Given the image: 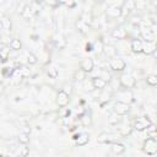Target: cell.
Listing matches in <instances>:
<instances>
[{"instance_id":"cell-1","label":"cell","mask_w":157,"mask_h":157,"mask_svg":"<svg viewBox=\"0 0 157 157\" xmlns=\"http://www.w3.org/2000/svg\"><path fill=\"white\" fill-rule=\"evenodd\" d=\"M144 151L148 156H153L157 153V141L155 137H148L147 140L144 141Z\"/></svg>"},{"instance_id":"cell-2","label":"cell","mask_w":157,"mask_h":157,"mask_svg":"<svg viewBox=\"0 0 157 157\" xmlns=\"http://www.w3.org/2000/svg\"><path fill=\"white\" fill-rule=\"evenodd\" d=\"M117 99L120 101V102H124V103L130 104L134 101V94H132V92L130 90L119 91V92H117Z\"/></svg>"},{"instance_id":"cell-3","label":"cell","mask_w":157,"mask_h":157,"mask_svg":"<svg viewBox=\"0 0 157 157\" xmlns=\"http://www.w3.org/2000/svg\"><path fill=\"white\" fill-rule=\"evenodd\" d=\"M109 66H110V69H113L114 71H121V70H124V69L126 67V64H125V61H124L123 59H120V58H110V60H109Z\"/></svg>"},{"instance_id":"cell-4","label":"cell","mask_w":157,"mask_h":157,"mask_svg":"<svg viewBox=\"0 0 157 157\" xmlns=\"http://www.w3.org/2000/svg\"><path fill=\"white\" fill-rule=\"evenodd\" d=\"M69 102H70V94L66 93L64 90H60L58 92V97H56V103L59 104V107L64 108L69 104Z\"/></svg>"},{"instance_id":"cell-5","label":"cell","mask_w":157,"mask_h":157,"mask_svg":"<svg viewBox=\"0 0 157 157\" xmlns=\"http://www.w3.org/2000/svg\"><path fill=\"white\" fill-rule=\"evenodd\" d=\"M119 82L121 86H124L126 88H132L135 86V78L129 74H123L119 78Z\"/></svg>"},{"instance_id":"cell-6","label":"cell","mask_w":157,"mask_h":157,"mask_svg":"<svg viewBox=\"0 0 157 157\" xmlns=\"http://www.w3.org/2000/svg\"><path fill=\"white\" fill-rule=\"evenodd\" d=\"M151 120L148 119V117H142V118H139L135 120V124H134V128L137 130V131H142L145 130L148 125H151Z\"/></svg>"},{"instance_id":"cell-7","label":"cell","mask_w":157,"mask_h":157,"mask_svg":"<svg viewBox=\"0 0 157 157\" xmlns=\"http://www.w3.org/2000/svg\"><path fill=\"white\" fill-rule=\"evenodd\" d=\"M130 110V107L128 103H124V102H120V101H117L115 104H114V112L119 115H124L126 114Z\"/></svg>"},{"instance_id":"cell-8","label":"cell","mask_w":157,"mask_h":157,"mask_svg":"<svg viewBox=\"0 0 157 157\" xmlns=\"http://www.w3.org/2000/svg\"><path fill=\"white\" fill-rule=\"evenodd\" d=\"M155 52H156V43H155V40L142 42V53L150 55V54H153Z\"/></svg>"},{"instance_id":"cell-9","label":"cell","mask_w":157,"mask_h":157,"mask_svg":"<svg viewBox=\"0 0 157 157\" xmlns=\"http://www.w3.org/2000/svg\"><path fill=\"white\" fill-rule=\"evenodd\" d=\"M93 67H94V63L91 58H86L81 61V70L83 72H91L93 70Z\"/></svg>"},{"instance_id":"cell-10","label":"cell","mask_w":157,"mask_h":157,"mask_svg":"<svg viewBox=\"0 0 157 157\" xmlns=\"http://www.w3.org/2000/svg\"><path fill=\"white\" fill-rule=\"evenodd\" d=\"M91 83H92V86H93V88L94 90H104L105 88V86H107V81L105 80H103L102 77H94L92 81H91Z\"/></svg>"},{"instance_id":"cell-11","label":"cell","mask_w":157,"mask_h":157,"mask_svg":"<svg viewBox=\"0 0 157 157\" xmlns=\"http://www.w3.org/2000/svg\"><path fill=\"white\" fill-rule=\"evenodd\" d=\"M107 13H108V16L117 18V17H119V16L123 13V10H121V7L118 6V5H112V6L107 10Z\"/></svg>"},{"instance_id":"cell-12","label":"cell","mask_w":157,"mask_h":157,"mask_svg":"<svg viewBox=\"0 0 157 157\" xmlns=\"http://www.w3.org/2000/svg\"><path fill=\"white\" fill-rule=\"evenodd\" d=\"M130 48L134 53H142V40L139 38H134L130 43Z\"/></svg>"},{"instance_id":"cell-13","label":"cell","mask_w":157,"mask_h":157,"mask_svg":"<svg viewBox=\"0 0 157 157\" xmlns=\"http://www.w3.org/2000/svg\"><path fill=\"white\" fill-rule=\"evenodd\" d=\"M75 140H76L77 146H85L90 141V135L87 132H81V134H78V136L75 137Z\"/></svg>"},{"instance_id":"cell-14","label":"cell","mask_w":157,"mask_h":157,"mask_svg":"<svg viewBox=\"0 0 157 157\" xmlns=\"http://www.w3.org/2000/svg\"><path fill=\"white\" fill-rule=\"evenodd\" d=\"M110 151L114 153V155H123L125 152V146L120 142H113L110 145Z\"/></svg>"},{"instance_id":"cell-15","label":"cell","mask_w":157,"mask_h":157,"mask_svg":"<svg viewBox=\"0 0 157 157\" xmlns=\"http://www.w3.org/2000/svg\"><path fill=\"white\" fill-rule=\"evenodd\" d=\"M112 37L115 39H124L126 37V31L123 28H115L112 32Z\"/></svg>"},{"instance_id":"cell-16","label":"cell","mask_w":157,"mask_h":157,"mask_svg":"<svg viewBox=\"0 0 157 157\" xmlns=\"http://www.w3.org/2000/svg\"><path fill=\"white\" fill-rule=\"evenodd\" d=\"M1 27L6 31V32H11L12 31V23H11V20L9 17H2L1 18Z\"/></svg>"},{"instance_id":"cell-17","label":"cell","mask_w":157,"mask_h":157,"mask_svg":"<svg viewBox=\"0 0 157 157\" xmlns=\"http://www.w3.org/2000/svg\"><path fill=\"white\" fill-rule=\"evenodd\" d=\"M103 52L108 58H114L117 54V49L113 45H103Z\"/></svg>"},{"instance_id":"cell-18","label":"cell","mask_w":157,"mask_h":157,"mask_svg":"<svg viewBox=\"0 0 157 157\" xmlns=\"http://www.w3.org/2000/svg\"><path fill=\"white\" fill-rule=\"evenodd\" d=\"M141 36H142V38L146 39V40H153V38H155V33H153L150 28H147V29H141Z\"/></svg>"},{"instance_id":"cell-19","label":"cell","mask_w":157,"mask_h":157,"mask_svg":"<svg viewBox=\"0 0 157 157\" xmlns=\"http://www.w3.org/2000/svg\"><path fill=\"white\" fill-rule=\"evenodd\" d=\"M21 16H22L25 20H29L32 16H34L33 12H32V10H31V7H29V5H26V6L23 7V10H22V12H21Z\"/></svg>"},{"instance_id":"cell-20","label":"cell","mask_w":157,"mask_h":157,"mask_svg":"<svg viewBox=\"0 0 157 157\" xmlns=\"http://www.w3.org/2000/svg\"><path fill=\"white\" fill-rule=\"evenodd\" d=\"M76 28H77L81 33H86V32H87V29H88V25H87V23H85V22L80 18V20H77V21H76Z\"/></svg>"},{"instance_id":"cell-21","label":"cell","mask_w":157,"mask_h":157,"mask_svg":"<svg viewBox=\"0 0 157 157\" xmlns=\"http://www.w3.org/2000/svg\"><path fill=\"white\" fill-rule=\"evenodd\" d=\"M10 48H11L12 50H21V48H22L21 40L17 39V38H12L11 42H10Z\"/></svg>"},{"instance_id":"cell-22","label":"cell","mask_w":157,"mask_h":157,"mask_svg":"<svg viewBox=\"0 0 157 157\" xmlns=\"http://www.w3.org/2000/svg\"><path fill=\"white\" fill-rule=\"evenodd\" d=\"M131 130H132V128H131V125L128 123V124H124V125L119 129V132H120L121 136H128V135L131 132Z\"/></svg>"},{"instance_id":"cell-23","label":"cell","mask_w":157,"mask_h":157,"mask_svg":"<svg viewBox=\"0 0 157 157\" xmlns=\"http://www.w3.org/2000/svg\"><path fill=\"white\" fill-rule=\"evenodd\" d=\"M97 141L101 144H105V142H110V134L108 132H101L97 137Z\"/></svg>"},{"instance_id":"cell-24","label":"cell","mask_w":157,"mask_h":157,"mask_svg":"<svg viewBox=\"0 0 157 157\" xmlns=\"http://www.w3.org/2000/svg\"><path fill=\"white\" fill-rule=\"evenodd\" d=\"M29 7H31V10H32L33 15H36V13H38V12L40 11V2H39L38 0H33V1L31 2Z\"/></svg>"},{"instance_id":"cell-25","label":"cell","mask_w":157,"mask_h":157,"mask_svg":"<svg viewBox=\"0 0 157 157\" xmlns=\"http://www.w3.org/2000/svg\"><path fill=\"white\" fill-rule=\"evenodd\" d=\"M55 44H56V47H58L59 49H63V48L66 45V40H65V38H64L61 34H59V36L55 38Z\"/></svg>"},{"instance_id":"cell-26","label":"cell","mask_w":157,"mask_h":157,"mask_svg":"<svg viewBox=\"0 0 157 157\" xmlns=\"http://www.w3.org/2000/svg\"><path fill=\"white\" fill-rule=\"evenodd\" d=\"M18 141L23 145H27L29 142V134H26V132H21L18 134Z\"/></svg>"},{"instance_id":"cell-27","label":"cell","mask_w":157,"mask_h":157,"mask_svg":"<svg viewBox=\"0 0 157 157\" xmlns=\"http://www.w3.org/2000/svg\"><path fill=\"white\" fill-rule=\"evenodd\" d=\"M25 55H26V60H27V63H28V64L33 65V64H36V63H37V58H36L32 53H29V52L25 50Z\"/></svg>"},{"instance_id":"cell-28","label":"cell","mask_w":157,"mask_h":157,"mask_svg":"<svg viewBox=\"0 0 157 157\" xmlns=\"http://www.w3.org/2000/svg\"><path fill=\"white\" fill-rule=\"evenodd\" d=\"M9 53H10V48L6 47V45H2L1 49H0V58H1V60H6L7 56H9Z\"/></svg>"},{"instance_id":"cell-29","label":"cell","mask_w":157,"mask_h":157,"mask_svg":"<svg viewBox=\"0 0 157 157\" xmlns=\"http://www.w3.org/2000/svg\"><path fill=\"white\" fill-rule=\"evenodd\" d=\"M119 120H120V118H119V114H117L115 112H114V114H112V115L108 118V123H109V124H112V125H115V124H118V123H119Z\"/></svg>"},{"instance_id":"cell-30","label":"cell","mask_w":157,"mask_h":157,"mask_svg":"<svg viewBox=\"0 0 157 157\" xmlns=\"http://www.w3.org/2000/svg\"><path fill=\"white\" fill-rule=\"evenodd\" d=\"M58 75H59L58 69H56L55 66H50V67H49V70H48V76H49V77H52V78H56V77H58Z\"/></svg>"},{"instance_id":"cell-31","label":"cell","mask_w":157,"mask_h":157,"mask_svg":"<svg viewBox=\"0 0 157 157\" xmlns=\"http://www.w3.org/2000/svg\"><path fill=\"white\" fill-rule=\"evenodd\" d=\"M146 82H147V85L155 87V86L157 85V76H156V75H150V76H147Z\"/></svg>"},{"instance_id":"cell-32","label":"cell","mask_w":157,"mask_h":157,"mask_svg":"<svg viewBox=\"0 0 157 157\" xmlns=\"http://www.w3.org/2000/svg\"><path fill=\"white\" fill-rule=\"evenodd\" d=\"M147 136L148 137H156V128H155V125H148L147 128Z\"/></svg>"},{"instance_id":"cell-33","label":"cell","mask_w":157,"mask_h":157,"mask_svg":"<svg viewBox=\"0 0 157 157\" xmlns=\"http://www.w3.org/2000/svg\"><path fill=\"white\" fill-rule=\"evenodd\" d=\"M109 81H110V87L113 88V91H117L118 87H119V85H120L119 80H118V78H110Z\"/></svg>"},{"instance_id":"cell-34","label":"cell","mask_w":157,"mask_h":157,"mask_svg":"<svg viewBox=\"0 0 157 157\" xmlns=\"http://www.w3.org/2000/svg\"><path fill=\"white\" fill-rule=\"evenodd\" d=\"M125 6L128 7V11H131V10L135 9L136 2H135V0H126V1H125Z\"/></svg>"},{"instance_id":"cell-35","label":"cell","mask_w":157,"mask_h":157,"mask_svg":"<svg viewBox=\"0 0 157 157\" xmlns=\"http://www.w3.org/2000/svg\"><path fill=\"white\" fill-rule=\"evenodd\" d=\"M81 121H82V124H83L85 126L90 125V124H91V118H90V115H87V114L82 115V118H81Z\"/></svg>"},{"instance_id":"cell-36","label":"cell","mask_w":157,"mask_h":157,"mask_svg":"<svg viewBox=\"0 0 157 157\" xmlns=\"http://www.w3.org/2000/svg\"><path fill=\"white\" fill-rule=\"evenodd\" d=\"M99 77H102V78L105 80V81H109V80H110V74H109L108 71H105V70H102Z\"/></svg>"},{"instance_id":"cell-37","label":"cell","mask_w":157,"mask_h":157,"mask_svg":"<svg viewBox=\"0 0 157 157\" xmlns=\"http://www.w3.org/2000/svg\"><path fill=\"white\" fill-rule=\"evenodd\" d=\"M81 20H82L85 23H87V25H90V23H91V16H90V15L87 16V13H86V12H83V13H82Z\"/></svg>"},{"instance_id":"cell-38","label":"cell","mask_w":157,"mask_h":157,"mask_svg":"<svg viewBox=\"0 0 157 157\" xmlns=\"http://www.w3.org/2000/svg\"><path fill=\"white\" fill-rule=\"evenodd\" d=\"M22 150L21 151H18V155L20 156H22V157H25V156H27L28 155V152H29V150H28V147H26V146H23V147H21Z\"/></svg>"},{"instance_id":"cell-39","label":"cell","mask_w":157,"mask_h":157,"mask_svg":"<svg viewBox=\"0 0 157 157\" xmlns=\"http://www.w3.org/2000/svg\"><path fill=\"white\" fill-rule=\"evenodd\" d=\"M94 49H96V52H97L98 54H99V53H102V52H103V44H102L101 42H99V43H97V44H96V47H94Z\"/></svg>"},{"instance_id":"cell-40","label":"cell","mask_w":157,"mask_h":157,"mask_svg":"<svg viewBox=\"0 0 157 157\" xmlns=\"http://www.w3.org/2000/svg\"><path fill=\"white\" fill-rule=\"evenodd\" d=\"M109 97H110V94L104 92V93H102V94H101V97H99V98H101V101H102V102H104V101H109Z\"/></svg>"},{"instance_id":"cell-41","label":"cell","mask_w":157,"mask_h":157,"mask_svg":"<svg viewBox=\"0 0 157 157\" xmlns=\"http://www.w3.org/2000/svg\"><path fill=\"white\" fill-rule=\"evenodd\" d=\"M86 72H83L82 70H81V72H76V75H75V77H76V80H78V81H81V80H83V75H85Z\"/></svg>"},{"instance_id":"cell-42","label":"cell","mask_w":157,"mask_h":157,"mask_svg":"<svg viewBox=\"0 0 157 157\" xmlns=\"http://www.w3.org/2000/svg\"><path fill=\"white\" fill-rule=\"evenodd\" d=\"M21 132H26V134H29L31 132V128L28 126V125H23L22 128H21V130H20Z\"/></svg>"},{"instance_id":"cell-43","label":"cell","mask_w":157,"mask_h":157,"mask_svg":"<svg viewBox=\"0 0 157 157\" xmlns=\"http://www.w3.org/2000/svg\"><path fill=\"white\" fill-rule=\"evenodd\" d=\"M44 1H45L49 6H53V7H54V6H56V5H58V2H59L58 0H44Z\"/></svg>"},{"instance_id":"cell-44","label":"cell","mask_w":157,"mask_h":157,"mask_svg":"<svg viewBox=\"0 0 157 157\" xmlns=\"http://www.w3.org/2000/svg\"><path fill=\"white\" fill-rule=\"evenodd\" d=\"M140 21H141V20H140V17H132V21H131V22H132L134 25H139V23H140Z\"/></svg>"},{"instance_id":"cell-45","label":"cell","mask_w":157,"mask_h":157,"mask_svg":"<svg viewBox=\"0 0 157 157\" xmlns=\"http://www.w3.org/2000/svg\"><path fill=\"white\" fill-rule=\"evenodd\" d=\"M22 75H23V76H27V75H29V72H28V70H27L26 67H22Z\"/></svg>"},{"instance_id":"cell-46","label":"cell","mask_w":157,"mask_h":157,"mask_svg":"<svg viewBox=\"0 0 157 157\" xmlns=\"http://www.w3.org/2000/svg\"><path fill=\"white\" fill-rule=\"evenodd\" d=\"M38 1H40V0H38Z\"/></svg>"}]
</instances>
